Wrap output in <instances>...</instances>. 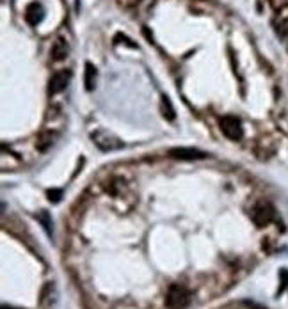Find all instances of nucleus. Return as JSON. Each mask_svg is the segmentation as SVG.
I'll use <instances>...</instances> for the list:
<instances>
[{
  "instance_id": "1",
  "label": "nucleus",
  "mask_w": 288,
  "mask_h": 309,
  "mask_svg": "<svg viewBox=\"0 0 288 309\" xmlns=\"http://www.w3.org/2000/svg\"><path fill=\"white\" fill-rule=\"evenodd\" d=\"M191 304V293L180 284H173L169 288L167 295H165V306L167 309H185Z\"/></svg>"
},
{
  "instance_id": "2",
  "label": "nucleus",
  "mask_w": 288,
  "mask_h": 309,
  "mask_svg": "<svg viewBox=\"0 0 288 309\" xmlns=\"http://www.w3.org/2000/svg\"><path fill=\"white\" fill-rule=\"evenodd\" d=\"M91 139L102 151H118L123 148V141H120L107 130H96V132L91 133Z\"/></svg>"
},
{
  "instance_id": "3",
  "label": "nucleus",
  "mask_w": 288,
  "mask_h": 309,
  "mask_svg": "<svg viewBox=\"0 0 288 309\" xmlns=\"http://www.w3.org/2000/svg\"><path fill=\"white\" fill-rule=\"evenodd\" d=\"M221 130L230 141H240L242 135H244L242 123H240V119L235 117V116H224L221 119Z\"/></svg>"
},
{
  "instance_id": "4",
  "label": "nucleus",
  "mask_w": 288,
  "mask_h": 309,
  "mask_svg": "<svg viewBox=\"0 0 288 309\" xmlns=\"http://www.w3.org/2000/svg\"><path fill=\"white\" fill-rule=\"evenodd\" d=\"M251 219H253V222L258 228H263V226H267L274 219V208L267 203L256 204L253 208V212H251Z\"/></svg>"
},
{
  "instance_id": "5",
  "label": "nucleus",
  "mask_w": 288,
  "mask_h": 309,
  "mask_svg": "<svg viewBox=\"0 0 288 309\" xmlns=\"http://www.w3.org/2000/svg\"><path fill=\"white\" fill-rule=\"evenodd\" d=\"M167 154L174 160H203L206 158V153L196 148H171Z\"/></svg>"
},
{
  "instance_id": "6",
  "label": "nucleus",
  "mask_w": 288,
  "mask_h": 309,
  "mask_svg": "<svg viewBox=\"0 0 288 309\" xmlns=\"http://www.w3.org/2000/svg\"><path fill=\"white\" fill-rule=\"evenodd\" d=\"M70 78H71L70 70H61V71H57V73H53L48 84V93L50 94L62 93V91L68 87V84H70Z\"/></svg>"
},
{
  "instance_id": "7",
  "label": "nucleus",
  "mask_w": 288,
  "mask_h": 309,
  "mask_svg": "<svg viewBox=\"0 0 288 309\" xmlns=\"http://www.w3.org/2000/svg\"><path fill=\"white\" fill-rule=\"evenodd\" d=\"M57 286H55V283L53 281H48V283L44 284L43 290H41V306H43L44 309H53V306L57 304Z\"/></svg>"
},
{
  "instance_id": "8",
  "label": "nucleus",
  "mask_w": 288,
  "mask_h": 309,
  "mask_svg": "<svg viewBox=\"0 0 288 309\" xmlns=\"http://www.w3.org/2000/svg\"><path fill=\"white\" fill-rule=\"evenodd\" d=\"M43 18H44V9L40 2H32V4L27 5L25 22L29 23V25H32V27L40 25V23L43 22Z\"/></svg>"
},
{
  "instance_id": "9",
  "label": "nucleus",
  "mask_w": 288,
  "mask_h": 309,
  "mask_svg": "<svg viewBox=\"0 0 288 309\" xmlns=\"http://www.w3.org/2000/svg\"><path fill=\"white\" fill-rule=\"evenodd\" d=\"M68 53H70V46H68L66 39L59 38V39L53 41V44H52V59L53 61H64V59L68 57Z\"/></svg>"
},
{
  "instance_id": "10",
  "label": "nucleus",
  "mask_w": 288,
  "mask_h": 309,
  "mask_svg": "<svg viewBox=\"0 0 288 309\" xmlns=\"http://www.w3.org/2000/svg\"><path fill=\"white\" fill-rule=\"evenodd\" d=\"M96 77H98V71H96V68H94V64L85 62V70H84L85 91H93L94 85H96Z\"/></svg>"
},
{
  "instance_id": "11",
  "label": "nucleus",
  "mask_w": 288,
  "mask_h": 309,
  "mask_svg": "<svg viewBox=\"0 0 288 309\" xmlns=\"http://www.w3.org/2000/svg\"><path fill=\"white\" fill-rule=\"evenodd\" d=\"M36 219H38V221L41 222L43 230L46 231V234H48L50 238H52V236H53V231H52V217H50V213L46 212V210H41V212H38Z\"/></svg>"
},
{
  "instance_id": "12",
  "label": "nucleus",
  "mask_w": 288,
  "mask_h": 309,
  "mask_svg": "<svg viewBox=\"0 0 288 309\" xmlns=\"http://www.w3.org/2000/svg\"><path fill=\"white\" fill-rule=\"evenodd\" d=\"M162 114H164L165 119L173 121L174 117H176V112H174V107L173 103H171V100H169V96H162Z\"/></svg>"
},
{
  "instance_id": "13",
  "label": "nucleus",
  "mask_w": 288,
  "mask_h": 309,
  "mask_svg": "<svg viewBox=\"0 0 288 309\" xmlns=\"http://www.w3.org/2000/svg\"><path fill=\"white\" fill-rule=\"evenodd\" d=\"M46 195H48L50 203H59L62 197V190L61 189H50L48 192H46Z\"/></svg>"
},
{
  "instance_id": "14",
  "label": "nucleus",
  "mask_w": 288,
  "mask_h": 309,
  "mask_svg": "<svg viewBox=\"0 0 288 309\" xmlns=\"http://www.w3.org/2000/svg\"><path fill=\"white\" fill-rule=\"evenodd\" d=\"M281 288H280V293L283 292V290H287V286H288V270H281Z\"/></svg>"
},
{
  "instance_id": "15",
  "label": "nucleus",
  "mask_w": 288,
  "mask_h": 309,
  "mask_svg": "<svg viewBox=\"0 0 288 309\" xmlns=\"http://www.w3.org/2000/svg\"><path fill=\"white\" fill-rule=\"evenodd\" d=\"M2 309H13V308H9V306H2Z\"/></svg>"
}]
</instances>
